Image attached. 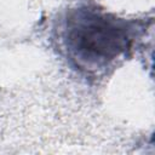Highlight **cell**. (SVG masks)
I'll list each match as a JSON object with an SVG mask.
<instances>
[{
    "label": "cell",
    "mask_w": 155,
    "mask_h": 155,
    "mask_svg": "<svg viewBox=\"0 0 155 155\" xmlns=\"http://www.w3.org/2000/svg\"><path fill=\"white\" fill-rule=\"evenodd\" d=\"M63 42L76 67L96 70L125 53L132 44L127 22L92 8L71 11L64 23Z\"/></svg>",
    "instance_id": "cell-1"
}]
</instances>
